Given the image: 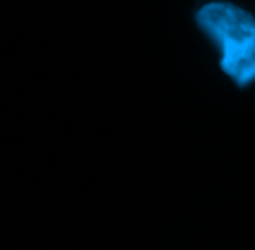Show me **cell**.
<instances>
[{"instance_id":"obj_1","label":"cell","mask_w":255,"mask_h":250,"mask_svg":"<svg viewBox=\"0 0 255 250\" xmlns=\"http://www.w3.org/2000/svg\"><path fill=\"white\" fill-rule=\"evenodd\" d=\"M197 31L217 54L220 72L238 89L255 85V13L233 0H204L193 11Z\"/></svg>"}]
</instances>
